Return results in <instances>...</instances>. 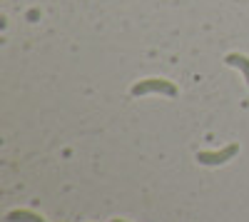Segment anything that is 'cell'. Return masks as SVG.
<instances>
[{
    "mask_svg": "<svg viewBox=\"0 0 249 222\" xmlns=\"http://www.w3.org/2000/svg\"><path fill=\"white\" fill-rule=\"evenodd\" d=\"M147 92H162V95H170L177 97V85L170 83V80H162V77H147V80H140L137 85H132V95H147Z\"/></svg>",
    "mask_w": 249,
    "mask_h": 222,
    "instance_id": "1",
    "label": "cell"
},
{
    "mask_svg": "<svg viewBox=\"0 0 249 222\" xmlns=\"http://www.w3.org/2000/svg\"><path fill=\"white\" fill-rule=\"evenodd\" d=\"M5 220H8V222H45L40 215H35V212H30V210H13V212H8Z\"/></svg>",
    "mask_w": 249,
    "mask_h": 222,
    "instance_id": "4",
    "label": "cell"
},
{
    "mask_svg": "<svg viewBox=\"0 0 249 222\" xmlns=\"http://www.w3.org/2000/svg\"><path fill=\"white\" fill-rule=\"evenodd\" d=\"M224 63H227V65H234V68H239V70L244 73V77H247V85H249V57H247V55L230 53V55L224 57Z\"/></svg>",
    "mask_w": 249,
    "mask_h": 222,
    "instance_id": "3",
    "label": "cell"
},
{
    "mask_svg": "<svg viewBox=\"0 0 249 222\" xmlns=\"http://www.w3.org/2000/svg\"><path fill=\"white\" fill-rule=\"evenodd\" d=\"M110 222H124V220H110Z\"/></svg>",
    "mask_w": 249,
    "mask_h": 222,
    "instance_id": "5",
    "label": "cell"
},
{
    "mask_svg": "<svg viewBox=\"0 0 249 222\" xmlns=\"http://www.w3.org/2000/svg\"><path fill=\"white\" fill-rule=\"evenodd\" d=\"M237 152H239V145H227L219 152H197V160H199V165H224Z\"/></svg>",
    "mask_w": 249,
    "mask_h": 222,
    "instance_id": "2",
    "label": "cell"
}]
</instances>
